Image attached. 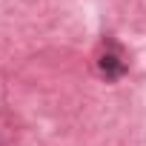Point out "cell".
<instances>
[{
    "instance_id": "obj_1",
    "label": "cell",
    "mask_w": 146,
    "mask_h": 146,
    "mask_svg": "<svg viewBox=\"0 0 146 146\" xmlns=\"http://www.w3.org/2000/svg\"><path fill=\"white\" fill-rule=\"evenodd\" d=\"M98 69H100V75H103L106 80H117V78H123L126 63L120 60V54H115V52H106V54H100V60H98Z\"/></svg>"
}]
</instances>
